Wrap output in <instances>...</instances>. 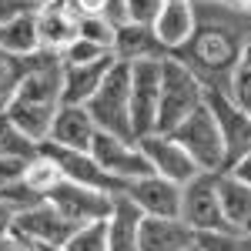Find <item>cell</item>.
I'll list each match as a JSON object with an SVG mask.
<instances>
[{
	"instance_id": "obj_1",
	"label": "cell",
	"mask_w": 251,
	"mask_h": 251,
	"mask_svg": "<svg viewBox=\"0 0 251 251\" xmlns=\"http://www.w3.org/2000/svg\"><path fill=\"white\" fill-rule=\"evenodd\" d=\"M194 34L171 54L181 60L204 91H228L231 71L241 64V50L251 40V10H238L228 0H191Z\"/></svg>"
},
{
	"instance_id": "obj_2",
	"label": "cell",
	"mask_w": 251,
	"mask_h": 251,
	"mask_svg": "<svg viewBox=\"0 0 251 251\" xmlns=\"http://www.w3.org/2000/svg\"><path fill=\"white\" fill-rule=\"evenodd\" d=\"M60 104H64V64H60V54L37 50L34 57H27L24 77H20L10 104L3 107V114L10 117L30 141L44 144Z\"/></svg>"
},
{
	"instance_id": "obj_3",
	"label": "cell",
	"mask_w": 251,
	"mask_h": 251,
	"mask_svg": "<svg viewBox=\"0 0 251 251\" xmlns=\"http://www.w3.org/2000/svg\"><path fill=\"white\" fill-rule=\"evenodd\" d=\"M204 104V87L191 71L174 57L161 60V97H157L154 134H171L174 127L191 117Z\"/></svg>"
},
{
	"instance_id": "obj_4",
	"label": "cell",
	"mask_w": 251,
	"mask_h": 251,
	"mask_svg": "<svg viewBox=\"0 0 251 251\" xmlns=\"http://www.w3.org/2000/svg\"><path fill=\"white\" fill-rule=\"evenodd\" d=\"M97 131L104 134L124 137V141H137L134 127H131V91H127V64H114L104 84L97 87V94L84 104Z\"/></svg>"
},
{
	"instance_id": "obj_5",
	"label": "cell",
	"mask_w": 251,
	"mask_h": 251,
	"mask_svg": "<svg viewBox=\"0 0 251 251\" xmlns=\"http://www.w3.org/2000/svg\"><path fill=\"white\" fill-rule=\"evenodd\" d=\"M171 137L188 151V157L198 164V171L221 174L225 168H228V151H225L221 131H218L211 111H208L204 104H201L191 117H184V121L171 131Z\"/></svg>"
},
{
	"instance_id": "obj_6",
	"label": "cell",
	"mask_w": 251,
	"mask_h": 251,
	"mask_svg": "<svg viewBox=\"0 0 251 251\" xmlns=\"http://www.w3.org/2000/svg\"><path fill=\"white\" fill-rule=\"evenodd\" d=\"M114 198L117 194L80 188L74 181H64V177H60L57 184L47 191L44 201H47L64 221H71L74 228H80V225H91V221H104V218L111 214V208H114Z\"/></svg>"
},
{
	"instance_id": "obj_7",
	"label": "cell",
	"mask_w": 251,
	"mask_h": 251,
	"mask_svg": "<svg viewBox=\"0 0 251 251\" xmlns=\"http://www.w3.org/2000/svg\"><path fill=\"white\" fill-rule=\"evenodd\" d=\"M181 221L198 234L231 231L218 204V174H198L181 188Z\"/></svg>"
},
{
	"instance_id": "obj_8",
	"label": "cell",
	"mask_w": 251,
	"mask_h": 251,
	"mask_svg": "<svg viewBox=\"0 0 251 251\" xmlns=\"http://www.w3.org/2000/svg\"><path fill=\"white\" fill-rule=\"evenodd\" d=\"M127 91H131V127H134V137L154 134L157 97H161V60L127 64Z\"/></svg>"
},
{
	"instance_id": "obj_9",
	"label": "cell",
	"mask_w": 251,
	"mask_h": 251,
	"mask_svg": "<svg viewBox=\"0 0 251 251\" xmlns=\"http://www.w3.org/2000/svg\"><path fill=\"white\" fill-rule=\"evenodd\" d=\"M91 157L111 177H117L121 184H127L134 177H144V174H154L137 141H124V137L104 134V131H97L94 144H91Z\"/></svg>"
},
{
	"instance_id": "obj_10",
	"label": "cell",
	"mask_w": 251,
	"mask_h": 251,
	"mask_svg": "<svg viewBox=\"0 0 251 251\" xmlns=\"http://www.w3.org/2000/svg\"><path fill=\"white\" fill-rule=\"evenodd\" d=\"M204 107L211 111L214 124L221 131L225 151H228V168H231L241 154L251 151V114H245L231 97L221 94V91H204Z\"/></svg>"
},
{
	"instance_id": "obj_11",
	"label": "cell",
	"mask_w": 251,
	"mask_h": 251,
	"mask_svg": "<svg viewBox=\"0 0 251 251\" xmlns=\"http://www.w3.org/2000/svg\"><path fill=\"white\" fill-rule=\"evenodd\" d=\"M124 198L144 218H181V184L161 174H144L124 184Z\"/></svg>"
},
{
	"instance_id": "obj_12",
	"label": "cell",
	"mask_w": 251,
	"mask_h": 251,
	"mask_svg": "<svg viewBox=\"0 0 251 251\" xmlns=\"http://www.w3.org/2000/svg\"><path fill=\"white\" fill-rule=\"evenodd\" d=\"M40 151L60 168L64 181H74L80 188H94V191L107 194H124V184L104 171L91 157V151H67V148H54V144H40Z\"/></svg>"
},
{
	"instance_id": "obj_13",
	"label": "cell",
	"mask_w": 251,
	"mask_h": 251,
	"mask_svg": "<svg viewBox=\"0 0 251 251\" xmlns=\"http://www.w3.org/2000/svg\"><path fill=\"white\" fill-rule=\"evenodd\" d=\"M137 144H141V151L148 157V164H151V171L161 174V177H168L174 184H188L191 177H198V164H194L188 151L174 141L171 134H148V137H137Z\"/></svg>"
},
{
	"instance_id": "obj_14",
	"label": "cell",
	"mask_w": 251,
	"mask_h": 251,
	"mask_svg": "<svg viewBox=\"0 0 251 251\" xmlns=\"http://www.w3.org/2000/svg\"><path fill=\"white\" fill-rule=\"evenodd\" d=\"M14 231L24 234L34 248H64L67 238L74 234V225L64 221L47 201H40L37 208H30V211L14 218Z\"/></svg>"
},
{
	"instance_id": "obj_15",
	"label": "cell",
	"mask_w": 251,
	"mask_h": 251,
	"mask_svg": "<svg viewBox=\"0 0 251 251\" xmlns=\"http://www.w3.org/2000/svg\"><path fill=\"white\" fill-rule=\"evenodd\" d=\"M34 20H37V37H40V50H50V54H60L71 40H77V27L80 17L77 10L67 3V0H54V3H44L34 10Z\"/></svg>"
},
{
	"instance_id": "obj_16",
	"label": "cell",
	"mask_w": 251,
	"mask_h": 251,
	"mask_svg": "<svg viewBox=\"0 0 251 251\" xmlns=\"http://www.w3.org/2000/svg\"><path fill=\"white\" fill-rule=\"evenodd\" d=\"M97 137V124L91 121L87 107L80 104H60L54 124H50V134L44 144H54V148H67V151H91Z\"/></svg>"
},
{
	"instance_id": "obj_17",
	"label": "cell",
	"mask_w": 251,
	"mask_h": 251,
	"mask_svg": "<svg viewBox=\"0 0 251 251\" xmlns=\"http://www.w3.org/2000/svg\"><path fill=\"white\" fill-rule=\"evenodd\" d=\"M191 245H198V231L181 218H141V251H188Z\"/></svg>"
},
{
	"instance_id": "obj_18",
	"label": "cell",
	"mask_w": 251,
	"mask_h": 251,
	"mask_svg": "<svg viewBox=\"0 0 251 251\" xmlns=\"http://www.w3.org/2000/svg\"><path fill=\"white\" fill-rule=\"evenodd\" d=\"M151 30H154V40L161 44V50H164L168 57L177 54L194 34V7H191V0H188V3H164L161 14H157V20L151 24Z\"/></svg>"
},
{
	"instance_id": "obj_19",
	"label": "cell",
	"mask_w": 251,
	"mask_h": 251,
	"mask_svg": "<svg viewBox=\"0 0 251 251\" xmlns=\"http://www.w3.org/2000/svg\"><path fill=\"white\" fill-rule=\"evenodd\" d=\"M117 64H137V60H164L168 54L161 50V44L154 40L151 27L141 24H124L114 34V47H111Z\"/></svg>"
},
{
	"instance_id": "obj_20",
	"label": "cell",
	"mask_w": 251,
	"mask_h": 251,
	"mask_svg": "<svg viewBox=\"0 0 251 251\" xmlns=\"http://www.w3.org/2000/svg\"><path fill=\"white\" fill-rule=\"evenodd\" d=\"M218 204L231 231H251V188L228 171L218 174Z\"/></svg>"
},
{
	"instance_id": "obj_21",
	"label": "cell",
	"mask_w": 251,
	"mask_h": 251,
	"mask_svg": "<svg viewBox=\"0 0 251 251\" xmlns=\"http://www.w3.org/2000/svg\"><path fill=\"white\" fill-rule=\"evenodd\" d=\"M117 60L114 54L104 60H97V64H84V67H64V104H87L91 97L97 94V87L104 84V77L111 74V67H114Z\"/></svg>"
},
{
	"instance_id": "obj_22",
	"label": "cell",
	"mask_w": 251,
	"mask_h": 251,
	"mask_svg": "<svg viewBox=\"0 0 251 251\" xmlns=\"http://www.w3.org/2000/svg\"><path fill=\"white\" fill-rule=\"evenodd\" d=\"M141 218H144V214L137 211L124 194H117L114 208L107 214V251H141L137 248Z\"/></svg>"
},
{
	"instance_id": "obj_23",
	"label": "cell",
	"mask_w": 251,
	"mask_h": 251,
	"mask_svg": "<svg viewBox=\"0 0 251 251\" xmlns=\"http://www.w3.org/2000/svg\"><path fill=\"white\" fill-rule=\"evenodd\" d=\"M34 10H37V7H34ZM34 10L17 14L14 20H7V24L0 27V50H3V54H10V57H17V60H27L40 50Z\"/></svg>"
},
{
	"instance_id": "obj_24",
	"label": "cell",
	"mask_w": 251,
	"mask_h": 251,
	"mask_svg": "<svg viewBox=\"0 0 251 251\" xmlns=\"http://www.w3.org/2000/svg\"><path fill=\"white\" fill-rule=\"evenodd\" d=\"M0 154L7 157H20V161H30V157L40 154V144L30 141V137L20 131L10 117L0 111Z\"/></svg>"
},
{
	"instance_id": "obj_25",
	"label": "cell",
	"mask_w": 251,
	"mask_h": 251,
	"mask_svg": "<svg viewBox=\"0 0 251 251\" xmlns=\"http://www.w3.org/2000/svg\"><path fill=\"white\" fill-rule=\"evenodd\" d=\"M60 177H64V174H60V168H57V164H54V161H50L47 154H44V151H40L37 157H30V161H27L24 184H27L30 191H37L40 198H47V191L57 184Z\"/></svg>"
},
{
	"instance_id": "obj_26",
	"label": "cell",
	"mask_w": 251,
	"mask_h": 251,
	"mask_svg": "<svg viewBox=\"0 0 251 251\" xmlns=\"http://www.w3.org/2000/svg\"><path fill=\"white\" fill-rule=\"evenodd\" d=\"M64 251H107V218L74 228V234L67 238Z\"/></svg>"
},
{
	"instance_id": "obj_27",
	"label": "cell",
	"mask_w": 251,
	"mask_h": 251,
	"mask_svg": "<svg viewBox=\"0 0 251 251\" xmlns=\"http://www.w3.org/2000/svg\"><path fill=\"white\" fill-rule=\"evenodd\" d=\"M201 251H251V231H208L198 234Z\"/></svg>"
},
{
	"instance_id": "obj_28",
	"label": "cell",
	"mask_w": 251,
	"mask_h": 251,
	"mask_svg": "<svg viewBox=\"0 0 251 251\" xmlns=\"http://www.w3.org/2000/svg\"><path fill=\"white\" fill-rule=\"evenodd\" d=\"M111 57V50H104V47H97V44H91V40H71L64 50H60V64L64 67H84V64H97V60Z\"/></svg>"
},
{
	"instance_id": "obj_29",
	"label": "cell",
	"mask_w": 251,
	"mask_h": 251,
	"mask_svg": "<svg viewBox=\"0 0 251 251\" xmlns=\"http://www.w3.org/2000/svg\"><path fill=\"white\" fill-rule=\"evenodd\" d=\"M40 201H44V198H40L37 191H30V188H27L24 181H17V184H7V188H0V204H3L7 211L14 214V218H17V214H24V211H30V208H37Z\"/></svg>"
},
{
	"instance_id": "obj_30",
	"label": "cell",
	"mask_w": 251,
	"mask_h": 251,
	"mask_svg": "<svg viewBox=\"0 0 251 251\" xmlns=\"http://www.w3.org/2000/svg\"><path fill=\"white\" fill-rule=\"evenodd\" d=\"M114 27L107 24L104 17H80V27H77V37L91 40L97 47H104V50H111L114 47Z\"/></svg>"
},
{
	"instance_id": "obj_31",
	"label": "cell",
	"mask_w": 251,
	"mask_h": 251,
	"mask_svg": "<svg viewBox=\"0 0 251 251\" xmlns=\"http://www.w3.org/2000/svg\"><path fill=\"white\" fill-rule=\"evenodd\" d=\"M225 94L231 97L245 114H251V67L248 64H238L231 71V80H228V91Z\"/></svg>"
},
{
	"instance_id": "obj_32",
	"label": "cell",
	"mask_w": 251,
	"mask_h": 251,
	"mask_svg": "<svg viewBox=\"0 0 251 251\" xmlns=\"http://www.w3.org/2000/svg\"><path fill=\"white\" fill-rule=\"evenodd\" d=\"M127 7V20L131 24H141V27H151L164 7V0H124Z\"/></svg>"
},
{
	"instance_id": "obj_33",
	"label": "cell",
	"mask_w": 251,
	"mask_h": 251,
	"mask_svg": "<svg viewBox=\"0 0 251 251\" xmlns=\"http://www.w3.org/2000/svg\"><path fill=\"white\" fill-rule=\"evenodd\" d=\"M24 171H27V161L0 154V188H7V184H17V181H24Z\"/></svg>"
},
{
	"instance_id": "obj_34",
	"label": "cell",
	"mask_w": 251,
	"mask_h": 251,
	"mask_svg": "<svg viewBox=\"0 0 251 251\" xmlns=\"http://www.w3.org/2000/svg\"><path fill=\"white\" fill-rule=\"evenodd\" d=\"M27 10H34L30 0H0V27H3L7 20H14L17 14H27Z\"/></svg>"
},
{
	"instance_id": "obj_35",
	"label": "cell",
	"mask_w": 251,
	"mask_h": 251,
	"mask_svg": "<svg viewBox=\"0 0 251 251\" xmlns=\"http://www.w3.org/2000/svg\"><path fill=\"white\" fill-rule=\"evenodd\" d=\"M74 10H77V17H104V7H107V0H67Z\"/></svg>"
},
{
	"instance_id": "obj_36",
	"label": "cell",
	"mask_w": 251,
	"mask_h": 251,
	"mask_svg": "<svg viewBox=\"0 0 251 251\" xmlns=\"http://www.w3.org/2000/svg\"><path fill=\"white\" fill-rule=\"evenodd\" d=\"M0 251H37L24 234L17 231H7V234H0Z\"/></svg>"
},
{
	"instance_id": "obj_37",
	"label": "cell",
	"mask_w": 251,
	"mask_h": 251,
	"mask_svg": "<svg viewBox=\"0 0 251 251\" xmlns=\"http://www.w3.org/2000/svg\"><path fill=\"white\" fill-rule=\"evenodd\" d=\"M225 171L234 174L241 184H248V188H251V151H248V154H241V157L231 164V168H225Z\"/></svg>"
},
{
	"instance_id": "obj_38",
	"label": "cell",
	"mask_w": 251,
	"mask_h": 251,
	"mask_svg": "<svg viewBox=\"0 0 251 251\" xmlns=\"http://www.w3.org/2000/svg\"><path fill=\"white\" fill-rule=\"evenodd\" d=\"M7 231H14V214L0 204V234H7Z\"/></svg>"
},
{
	"instance_id": "obj_39",
	"label": "cell",
	"mask_w": 251,
	"mask_h": 251,
	"mask_svg": "<svg viewBox=\"0 0 251 251\" xmlns=\"http://www.w3.org/2000/svg\"><path fill=\"white\" fill-rule=\"evenodd\" d=\"M241 64H248V67H251V40L245 44V50H241Z\"/></svg>"
},
{
	"instance_id": "obj_40",
	"label": "cell",
	"mask_w": 251,
	"mask_h": 251,
	"mask_svg": "<svg viewBox=\"0 0 251 251\" xmlns=\"http://www.w3.org/2000/svg\"><path fill=\"white\" fill-rule=\"evenodd\" d=\"M231 7H238V10H251V0H228Z\"/></svg>"
},
{
	"instance_id": "obj_41",
	"label": "cell",
	"mask_w": 251,
	"mask_h": 251,
	"mask_svg": "<svg viewBox=\"0 0 251 251\" xmlns=\"http://www.w3.org/2000/svg\"><path fill=\"white\" fill-rule=\"evenodd\" d=\"M34 7H44V3H54V0H30Z\"/></svg>"
},
{
	"instance_id": "obj_42",
	"label": "cell",
	"mask_w": 251,
	"mask_h": 251,
	"mask_svg": "<svg viewBox=\"0 0 251 251\" xmlns=\"http://www.w3.org/2000/svg\"><path fill=\"white\" fill-rule=\"evenodd\" d=\"M164 3H188V0H164Z\"/></svg>"
},
{
	"instance_id": "obj_43",
	"label": "cell",
	"mask_w": 251,
	"mask_h": 251,
	"mask_svg": "<svg viewBox=\"0 0 251 251\" xmlns=\"http://www.w3.org/2000/svg\"><path fill=\"white\" fill-rule=\"evenodd\" d=\"M37 251H64V248H37Z\"/></svg>"
},
{
	"instance_id": "obj_44",
	"label": "cell",
	"mask_w": 251,
	"mask_h": 251,
	"mask_svg": "<svg viewBox=\"0 0 251 251\" xmlns=\"http://www.w3.org/2000/svg\"><path fill=\"white\" fill-rule=\"evenodd\" d=\"M188 251H201V248H198V245H191V248H188Z\"/></svg>"
}]
</instances>
